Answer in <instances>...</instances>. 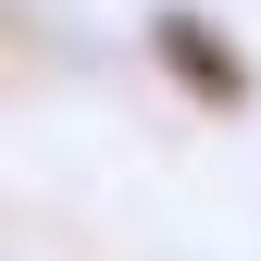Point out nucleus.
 <instances>
[{
  "mask_svg": "<svg viewBox=\"0 0 261 261\" xmlns=\"http://www.w3.org/2000/svg\"><path fill=\"white\" fill-rule=\"evenodd\" d=\"M162 50H174L187 75L212 87V100H237V62H224V38H212V25H162Z\"/></svg>",
  "mask_w": 261,
  "mask_h": 261,
  "instance_id": "1",
  "label": "nucleus"
}]
</instances>
